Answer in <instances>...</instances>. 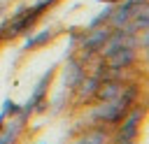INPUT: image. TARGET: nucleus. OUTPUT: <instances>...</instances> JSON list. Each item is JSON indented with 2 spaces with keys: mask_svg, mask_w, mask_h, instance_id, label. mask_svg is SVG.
I'll list each match as a JSON object with an SVG mask.
<instances>
[{
  "mask_svg": "<svg viewBox=\"0 0 149 144\" xmlns=\"http://www.w3.org/2000/svg\"><path fill=\"white\" fill-rule=\"evenodd\" d=\"M79 144H112L114 142V135H112V128H105V125H88L79 139Z\"/></svg>",
  "mask_w": 149,
  "mask_h": 144,
  "instance_id": "39448f33",
  "label": "nucleus"
},
{
  "mask_svg": "<svg viewBox=\"0 0 149 144\" xmlns=\"http://www.w3.org/2000/svg\"><path fill=\"white\" fill-rule=\"evenodd\" d=\"M51 37H54V30H51V28H44V30H40V33H35V35H30V37L26 39L23 49H26V51H30V49H37V46H42V44L51 42Z\"/></svg>",
  "mask_w": 149,
  "mask_h": 144,
  "instance_id": "1a4fd4ad",
  "label": "nucleus"
},
{
  "mask_svg": "<svg viewBox=\"0 0 149 144\" xmlns=\"http://www.w3.org/2000/svg\"><path fill=\"white\" fill-rule=\"evenodd\" d=\"M140 46H142L144 51L149 49V28H147V30H142V37H140Z\"/></svg>",
  "mask_w": 149,
  "mask_h": 144,
  "instance_id": "f8f14e48",
  "label": "nucleus"
},
{
  "mask_svg": "<svg viewBox=\"0 0 149 144\" xmlns=\"http://www.w3.org/2000/svg\"><path fill=\"white\" fill-rule=\"evenodd\" d=\"M144 53H147V60H149V49H147V51H144Z\"/></svg>",
  "mask_w": 149,
  "mask_h": 144,
  "instance_id": "4468645a",
  "label": "nucleus"
},
{
  "mask_svg": "<svg viewBox=\"0 0 149 144\" xmlns=\"http://www.w3.org/2000/svg\"><path fill=\"white\" fill-rule=\"evenodd\" d=\"M26 111H19V116L9 118L2 128H0V144H16L21 130H23V123H26Z\"/></svg>",
  "mask_w": 149,
  "mask_h": 144,
  "instance_id": "423d86ee",
  "label": "nucleus"
},
{
  "mask_svg": "<svg viewBox=\"0 0 149 144\" xmlns=\"http://www.w3.org/2000/svg\"><path fill=\"white\" fill-rule=\"evenodd\" d=\"M56 2H58V0H37V2L33 5V7H35V9H40V12L44 14V12H47V9L51 7V5H56Z\"/></svg>",
  "mask_w": 149,
  "mask_h": 144,
  "instance_id": "9b49d317",
  "label": "nucleus"
},
{
  "mask_svg": "<svg viewBox=\"0 0 149 144\" xmlns=\"http://www.w3.org/2000/svg\"><path fill=\"white\" fill-rule=\"evenodd\" d=\"M112 144H137V142H123V139H114Z\"/></svg>",
  "mask_w": 149,
  "mask_h": 144,
  "instance_id": "ddd939ff",
  "label": "nucleus"
},
{
  "mask_svg": "<svg viewBox=\"0 0 149 144\" xmlns=\"http://www.w3.org/2000/svg\"><path fill=\"white\" fill-rule=\"evenodd\" d=\"M102 60H105V67H109V70H133V65L137 63V49L121 46Z\"/></svg>",
  "mask_w": 149,
  "mask_h": 144,
  "instance_id": "7ed1b4c3",
  "label": "nucleus"
},
{
  "mask_svg": "<svg viewBox=\"0 0 149 144\" xmlns=\"http://www.w3.org/2000/svg\"><path fill=\"white\" fill-rule=\"evenodd\" d=\"M19 111H21V107H19V105H14L12 100H7V102H5V107H2V116H7V114L12 116V114H19Z\"/></svg>",
  "mask_w": 149,
  "mask_h": 144,
  "instance_id": "9d476101",
  "label": "nucleus"
},
{
  "mask_svg": "<svg viewBox=\"0 0 149 144\" xmlns=\"http://www.w3.org/2000/svg\"><path fill=\"white\" fill-rule=\"evenodd\" d=\"M128 81H121V79H102L98 91H95V98L93 102H105V100H116L123 95V88H126Z\"/></svg>",
  "mask_w": 149,
  "mask_h": 144,
  "instance_id": "20e7f679",
  "label": "nucleus"
},
{
  "mask_svg": "<svg viewBox=\"0 0 149 144\" xmlns=\"http://www.w3.org/2000/svg\"><path fill=\"white\" fill-rule=\"evenodd\" d=\"M147 116V102L140 107V105H133L126 116L119 121V125L114 128V139H123V142H137L140 137V125Z\"/></svg>",
  "mask_w": 149,
  "mask_h": 144,
  "instance_id": "f257e3e1",
  "label": "nucleus"
},
{
  "mask_svg": "<svg viewBox=\"0 0 149 144\" xmlns=\"http://www.w3.org/2000/svg\"><path fill=\"white\" fill-rule=\"evenodd\" d=\"M133 5H128V2H119V5H114L112 7V14H109V19H107V26L112 28V30H119V28H123L128 21H130V16H133Z\"/></svg>",
  "mask_w": 149,
  "mask_h": 144,
  "instance_id": "6e6552de",
  "label": "nucleus"
},
{
  "mask_svg": "<svg viewBox=\"0 0 149 144\" xmlns=\"http://www.w3.org/2000/svg\"><path fill=\"white\" fill-rule=\"evenodd\" d=\"M109 35H112L109 26H98V28L84 30V35L79 39V53H100V49L105 46Z\"/></svg>",
  "mask_w": 149,
  "mask_h": 144,
  "instance_id": "f03ea898",
  "label": "nucleus"
},
{
  "mask_svg": "<svg viewBox=\"0 0 149 144\" xmlns=\"http://www.w3.org/2000/svg\"><path fill=\"white\" fill-rule=\"evenodd\" d=\"M86 74H88L86 65H81L79 58H72V60L65 65V79H63V86H65L68 91H74V88L86 79Z\"/></svg>",
  "mask_w": 149,
  "mask_h": 144,
  "instance_id": "0eeeda50",
  "label": "nucleus"
}]
</instances>
